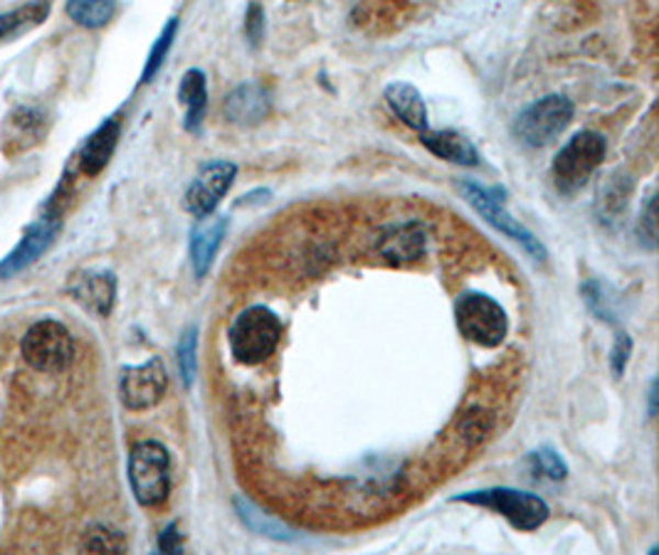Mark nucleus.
I'll use <instances>...</instances> for the list:
<instances>
[{
  "instance_id": "dca6fc26",
  "label": "nucleus",
  "mask_w": 659,
  "mask_h": 555,
  "mask_svg": "<svg viewBox=\"0 0 659 555\" xmlns=\"http://www.w3.org/2000/svg\"><path fill=\"white\" fill-rule=\"evenodd\" d=\"M225 116L237 126H257L259 121H265L269 109H272V99L269 92L257 82H247L235 87L225 99Z\"/></svg>"
},
{
  "instance_id": "5701e85b",
  "label": "nucleus",
  "mask_w": 659,
  "mask_h": 555,
  "mask_svg": "<svg viewBox=\"0 0 659 555\" xmlns=\"http://www.w3.org/2000/svg\"><path fill=\"white\" fill-rule=\"evenodd\" d=\"M67 15L72 23L87 30H99L109 25L116 13V0H67Z\"/></svg>"
},
{
  "instance_id": "4be33fe9",
  "label": "nucleus",
  "mask_w": 659,
  "mask_h": 555,
  "mask_svg": "<svg viewBox=\"0 0 659 555\" xmlns=\"http://www.w3.org/2000/svg\"><path fill=\"white\" fill-rule=\"evenodd\" d=\"M235 511H237L239 521H243L249 531L259 533V536H267V539H275V541H282V543L299 541V536L292 529L284 526L282 521L269 517V513H265L263 509L255 507V503L249 499H245V497H235Z\"/></svg>"
},
{
  "instance_id": "0eeeda50",
  "label": "nucleus",
  "mask_w": 659,
  "mask_h": 555,
  "mask_svg": "<svg viewBox=\"0 0 659 555\" xmlns=\"http://www.w3.org/2000/svg\"><path fill=\"white\" fill-rule=\"evenodd\" d=\"M573 102L563 95H548L528 104L514 121V136L524 146L544 148L556 141L573 121Z\"/></svg>"
},
{
  "instance_id": "2eb2a0df",
  "label": "nucleus",
  "mask_w": 659,
  "mask_h": 555,
  "mask_svg": "<svg viewBox=\"0 0 659 555\" xmlns=\"http://www.w3.org/2000/svg\"><path fill=\"white\" fill-rule=\"evenodd\" d=\"M227 232V218L225 215H205L198 218V225L191 232V265L198 279H203L211 271L213 262L223 245V237Z\"/></svg>"
},
{
  "instance_id": "412c9836",
  "label": "nucleus",
  "mask_w": 659,
  "mask_h": 555,
  "mask_svg": "<svg viewBox=\"0 0 659 555\" xmlns=\"http://www.w3.org/2000/svg\"><path fill=\"white\" fill-rule=\"evenodd\" d=\"M49 10H53V0H27L25 5L0 13V43L40 27L49 18Z\"/></svg>"
},
{
  "instance_id": "b1692460",
  "label": "nucleus",
  "mask_w": 659,
  "mask_h": 555,
  "mask_svg": "<svg viewBox=\"0 0 659 555\" xmlns=\"http://www.w3.org/2000/svg\"><path fill=\"white\" fill-rule=\"evenodd\" d=\"M176 33H178V18H171L166 23V27L161 30V35L156 37L152 53H148V57H146V65H144V73H142V85L152 82V79L158 75V69L164 67L168 49H171L174 40H176Z\"/></svg>"
},
{
  "instance_id": "7ed1b4c3",
  "label": "nucleus",
  "mask_w": 659,
  "mask_h": 555,
  "mask_svg": "<svg viewBox=\"0 0 659 555\" xmlns=\"http://www.w3.org/2000/svg\"><path fill=\"white\" fill-rule=\"evenodd\" d=\"M129 481L142 507H161L171 491V457L161 442L134 444L129 454Z\"/></svg>"
},
{
  "instance_id": "cd10ccee",
  "label": "nucleus",
  "mask_w": 659,
  "mask_h": 555,
  "mask_svg": "<svg viewBox=\"0 0 659 555\" xmlns=\"http://www.w3.org/2000/svg\"><path fill=\"white\" fill-rule=\"evenodd\" d=\"M581 291H583V299H585L588 309L593 311L595 319L607 321V324H615V314H613L611 301H607V297L603 295V287L597 285V281H585V285L581 287Z\"/></svg>"
},
{
  "instance_id": "9b49d317",
  "label": "nucleus",
  "mask_w": 659,
  "mask_h": 555,
  "mask_svg": "<svg viewBox=\"0 0 659 555\" xmlns=\"http://www.w3.org/2000/svg\"><path fill=\"white\" fill-rule=\"evenodd\" d=\"M237 176V166L233 160H211L198 170L193 184L186 190L183 206L191 215L205 218L217 210L220 200L227 196Z\"/></svg>"
},
{
  "instance_id": "39448f33",
  "label": "nucleus",
  "mask_w": 659,
  "mask_h": 555,
  "mask_svg": "<svg viewBox=\"0 0 659 555\" xmlns=\"http://www.w3.org/2000/svg\"><path fill=\"white\" fill-rule=\"evenodd\" d=\"M459 193H462L465 203L472 208L477 215H482V220H487L496 232H502L504 237L514 240L528 257L536 262L546 259V247L541 245V240L509 213L504 206V196L499 193V190H489L465 180V184H459Z\"/></svg>"
},
{
  "instance_id": "393cba45",
  "label": "nucleus",
  "mask_w": 659,
  "mask_h": 555,
  "mask_svg": "<svg viewBox=\"0 0 659 555\" xmlns=\"http://www.w3.org/2000/svg\"><path fill=\"white\" fill-rule=\"evenodd\" d=\"M178 370H181L183 386L191 390L198 373V326H188L178 341Z\"/></svg>"
},
{
  "instance_id": "aec40b11",
  "label": "nucleus",
  "mask_w": 659,
  "mask_h": 555,
  "mask_svg": "<svg viewBox=\"0 0 659 555\" xmlns=\"http://www.w3.org/2000/svg\"><path fill=\"white\" fill-rule=\"evenodd\" d=\"M178 99L186 107V119L183 126L186 131H196L201 129L203 119H205V109H208V77L203 69H188V73L181 77V85H178Z\"/></svg>"
},
{
  "instance_id": "a211bd4d",
  "label": "nucleus",
  "mask_w": 659,
  "mask_h": 555,
  "mask_svg": "<svg viewBox=\"0 0 659 555\" xmlns=\"http://www.w3.org/2000/svg\"><path fill=\"white\" fill-rule=\"evenodd\" d=\"M421 141L423 146L431 151L433 156L443 158V160H449V164H457V166H479V151L477 146L469 141L467 136L457 134V131H449V129H443V131H431L425 129L421 134Z\"/></svg>"
},
{
  "instance_id": "f257e3e1",
  "label": "nucleus",
  "mask_w": 659,
  "mask_h": 555,
  "mask_svg": "<svg viewBox=\"0 0 659 555\" xmlns=\"http://www.w3.org/2000/svg\"><path fill=\"white\" fill-rule=\"evenodd\" d=\"M282 321L263 304L239 311L227 329V346L239 366H259L277 351L282 341Z\"/></svg>"
},
{
  "instance_id": "c85d7f7f",
  "label": "nucleus",
  "mask_w": 659,
  "mask_h": 555,
  "mask_svg": "<svg viewBox=\"0 0 659 555\" xmlns=\"http://www.w3.org/2000/svg\"><path fill=\"white\" fill-rule=\"evenodd\" d=\"M532 459H534V464H536V471L546 474L548 479H554V481L566 479L568 467H566V462H563L561 454H558L556 449H551V447H541V449L532 454Z\"/></svg>"
},
{
  "instance_id": "9d476101",
  "label": "nucleus",
  "mask_w": 659,
  "mask_h": 555,
  "mask_svg": "<svg viewBox=\"0 0 659 555\" xmlns=\"http://www.w3.org/2000/svg\"><path fill=\"white\" fill-rule=\"evenodd\" d=\"M168 390V376L161 358H152L142 366H126L119 380V396L126 410L144 412L156 408Z\"/></svg>"
},
{
  "instance_id": "f8f14e48",
  "label": "nucleus",
  "mask_w": 659,
  "mask_h": 555,
  "mask_svg": "<svg viewBox=\"0 0 659 555\" xmlns=\"http://www.w3.org/2000/svg\"><path fill=\"white\" fill-rule=\"evenodd\" d=\"M427 232L421 220H401L383 225L373 237L376 255L388 265H407L423 257Z\"/></svg>"
},
{
  "instance_id": "473e14b6",
  "label": "nucleus",
  "mask_w": 659,
  "mask_h": 555,
  "mask_svg": "<svg viewBox=\"0 0 659 555\" xmlns=\"http://www.w3.org/2000/svg\"><path fill=\"white\" fill-rule=\"evenodd\" d=\"M158 551L161 553H181L183 551V536L178 533L176 523H168L158 536Z\"/></svg>"
},
{
  "instance_id": "c756f323",
  "label": "nucleus",
  "mask_w": 659,
  "mask_h": 555,
  "mask_svg": "<svg viewBox=\"0 0 659 555\" xmlns=\"http://www.w3.org/2000/svg\"><path fill=\"white\" fill-rule=\"evenodd\" d=\"M630 353H633V338L627 336V331H617L615 333V341H613V348H611V370L615 378H623V373L627 368V360H630Z\"/></svg>"
},
{
  "instance_id": "f3484780",
  "label": "nucleus",
  "mask_w": 659,
  "mask_h": 555,
  "mask_svg": "<svg viewBox=\"0 0 659 555\" xmlns=\"http://www.w3.org/2000/svg\"><path fill=\"white\" fill-rule=\"evenodd\" d=\"M119 136H122V121H119L116 116L107 119L102 126L94 129L92 134H89L82 151H79V158H77L82 176L94 178L102 174L109 160H112V156H114Z\"/></svg>"
},
{
  "instance_id": "6e6552de",
  "label": "nucleus",
  "mask_w": 659,
  "mask_h": 555,
  "mask_svg": "<svg viewBox=\"0 0 659 555\" xmlns=\"http://www.w3.org/2000/svg\"><path fill=\"white\" fill-rule=\"evenodd\" d=\"M23 358L30 368L43 373H63L72 366L75 338L59 321H40L23 336Z\"/></svg>"
},
{
  "instance_id": "4468645a",
  "label": "nucleus",
  "mask_w": 659,
  "mask_h": 555,
  "mask_svg": "<svg viewBox=\"0 0 659 555\" xmlns=\"http://www.w3.org/2000/svg\"><path fill=\"white\" fill-rule=\"evenodd\" d=\"M47 134V114L40 107H15L10 111L3 126V151L5 156L25 154L37 146Z\"/></svg>"
},
{
  "instance_id": "2f4dec72",
  "label": "nucleus",
  "mask_w": 659,
  "mask_h": 555,
  "mask_svg": "<svg viewBox=\"0 0 659 555\" xmlns=\"http://www.w3.org/2000/svg\"><path fill=\"white\" fill-rule=\"evenodd\" d=\"M245 33L249 37V43L259 45V40H263V33H265V13L259 5H249L247 20H245Z\"/></svg>"
},
{
  "instance_id": "20e7f679",
  "label": "nucleus",
  "mask_w": 659,
  "mask_h": 555,
  "mask_svg": "<svg viewBox=\"0 0 659 555\" xmlns=\"http://www.w3.org/2000/svg\"><path fill=\"white\" fill-rule=\"evenodd\" d=\"M453 501H465L472 503V507L494 511L518 531H536L551 517V509H548V503L541 497H536L532 491H518L509 487L467 491L459 493Z\"/></svg>"
},
{
  "instance_id": "ddd939ff",
  "label": "nucleus",
  "mask_w": 659,
  "mask_h": 555,
  "mask_svg": "<svg viewBox=\"0 0 659 555\" xmlns=\"http://www.w3.org/2000/svg\"><path fill=\"white\" fill-rule=\"evenodd\" d=\"M67 295L72 297L79 307H85L89 314L109 317L116 301V277L112 271H77L69 279Z\"/></svg>"
},
{
  "instance_id": "f03ea898",
  "label": "nucleus",
  "mask_w": 659,
  "mask_h": 555,
  "mask_svg": "<svg viewBox=\"0 0 659 555\" xmlns=\"http://www.w3.org/2000/svg\"><path fill=\"white\" fill-rule=\"evenodd\" d=\"M605 151L607 144L597 131H581V134L568 138V144L558 151L551 166L558 193L571 196L576 190H581L588 184V178L601 168Z\"/></svg>"
},
{
  "instance_id": "1a4fd4ad",
  "label": "nucleus",
  "mask_w": 659,
  "mask_h": 555,
  "mask_svg": "<svg viewBox=\"0 0 659 555\" xmlns=\"http://www.w3.org/2000/svg\"><path fill=\"white\" fill-rule=\"evenodd\" d=\"M59 227H63V215L45 208L43 218L30 222L18 245L0 259V279H13L20 271H25L33 262H37L45 252L53 247Z\"/></svg>"
},
{
  "instance_id": "6ab92c4d",
  "label": "nucleus",
  "mask_w": 659,
  "mask_h": 555,
  "mask_svg": "<svg viewBox=\"0 0 659 555\" xmlns=\"http://www.w3.org/2000/svg\"><path fill=\"white\" fill-rule=\"evenodd\" d=\"M386 104L391 107L393 114L403 121L407 129L423 134L427 126V107L417 87L407 82H391L386 87Z\"/></svg>"
},
{
  "instance_id": "bb28decb",
  "label": "nucleus",
  "mask_w": 659,
  "mask_h": 555,
  "mask_svg": "<svg viewBox=\"0 0 659 555\" xmlns=\"http://www.w3.org/2000/svg\"><path fill=\"white\" fill-rule=\"evenodd\" d=\"M613 178L615 180H611L603 190H597V208H601L603 220H615L621 215L627 206V193H630V190L623 188V178L621 180H617V176Z\"/></svg>"
},
{
  "instance_id": "7c9ffc66",
  "label": "nucleus",
  "mask_w": 659,
  "mask_h": 555,
  "mask_svg": "<svg viewBox=\"0 0 659 555\" xmlns=\"http://www.w3.org/2000/svg\"><path fill=\"white\" fill-rule=\"evenodd\" d=\"M637 237L647 249L657 247V218H655V196H647L640 222H637Z\"/></svg>"
},
{
  "instance_id": "72a5a7b5",
  "label": "nucleus",
  "mask_w": 659,
  "mask_h": 555,
  "mask_svg": "<svg viewBox=\"0 0 659 555\" xmlns=\"http://www.w3.org/2000/svg\"><path fill=\"white\" fill-rule=\"evenodd\" d=\"M647 396H650V418H655L657 415V380L655 378L650 380V392H647Z\"/></svg>"
},
{
  "instance_id": "a878e982",
  "label": "nucleus",
  "mask_w": 659,
  "mask_h": 555,
  "mask_svg": "<svg viewBox=\"0 0 659 555\" xmlns=\"http://www.w3.org/2000/svg\"><path fill=\"white\" fill-rule=\"evenodd\" d=\"M87 553H126V539L109 526H92L82 541Z\"/></svg>"
},
{
  "instance_id": "423d86ee",
  "label": "nucleus",
  "mask_w": 659,
  "mask_h": 555,
  "mask_svg": "<svg viewBox=\"0 0 659 555\" xmlns=\"http://www.w3.org/2000/svg\"><path fill=\"white\" fill-rule=\"evenodd\" d=\"M455 321L459 333L482 348L502 346L509 331L504 307L492 297L479 295V291H467V295L457 299Z\"/></svg>"
}]
</instances>
